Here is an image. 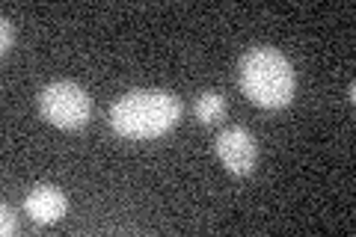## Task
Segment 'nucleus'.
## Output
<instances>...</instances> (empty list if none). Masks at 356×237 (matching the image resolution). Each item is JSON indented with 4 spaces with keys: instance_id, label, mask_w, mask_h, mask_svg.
Masks as SVG:
<instances>
[{
    "instance_id": "obj_6",
    "label": "nucleus",
    "mask_w": 356,
    "mask_h": 237,
    "mask_svg": "<svg viewBox=\"0 0 356 237\" xmlns=\"http://www.w3.org/2000/svg\"><path fill=\"white\" fill-rule=\"evenodd\" d=\"M226 116V98L220 92H202L196 98V119L202 122V125H217V122Z\"/></svg>"
},
{
    "instance_id": "obj_4",
    "label": "nucleus",
    "mask_w": 356,
    "mask_h": 237,
    "mask_svg": "<svg viewBox=\"0 0 356 237\" xmlns=\"http://www.w3.org/2000/svg\"><path fill=\"white\" fill-rule=\"evenodd\" d=\"M217 157L232 175H252L259 161V145L247 128H226L217 137Z\"/></svg>"
},
{
    "instance_id": "obj_2",
    "label": "nucleus",
    "mask_w": 356,
    "mask_h": 237,
    "mask_svg": "<svg viewBox=\"0 0 356 237\" xmlns=\"http://www.w3.org/2000/svg\"><path fill=\"white\" fill-rule=\"evenodd\" d=\"M241 74V89L252 104H259L264 110H280L285 104H291L297 77L291 63L285 60V54L276 48H252L241 56L238 65Z\"/></svg>"
},
{
    "instance_id": "obj_8",
    "label": "nucleus",
    "mask_w": 356,
    "mask_h": 237,
    "mask_svg": "<svg viewBox=\"0 0 356 237\" xmlns=\"http://www.w3.org/2000/svg\"><path fill=\"white\" fill-rule=\"evenodd\" d=\"M18 231V220H15V211L9 208V205H3L0 208V234H15Z\"/></svg>"
},
{
    "instance_id": "obj_5",
    "label": "nucleus",
    "mask_w": 356,
    "mask_h": 237,
    "mask_svg": "<svg viewBox=\"0 0 356 237\" xmlns=\"http://www.w3.org/2000/svg\"><path fill=\"white\" fill-rule=\"evenodd\" d=\"M65 211H69V202H65V193L57 187H36L30 190L27 199H24V213L39 222V225H48V222H57L65 217Z\"/></svg>"
},
{
    "instance_id": "obj_1",
    "label": "nucleus",
    "mask_w": 356,
    "mask_h": 237,
    "mask_svg": "<svg viewBox=\"0 0 356 237\" xmlns=\"http://www.w3.org/2000/svg\"><path fill=\"white\" fill-rule=\"evenodd\" d=\"M181 119V101L166 89H131L110 107V128L125 140H158Z\"/></svg>"
},
{
    "instance_id": "obj_3",
    "label": "nucleus",
    "mask_w": 356,
    "mask_h": 237,
    "mask_svg": "<svg viewBox=\"0 0 356 237\" xmlns=\"http://www.w3.org/2000/svg\"><path fill=\"white\" fill-rule=\"evenodd\" d=\"M39 113L44 122L63 131H77L83 128L89 116H92V98L83 86L72 81H57L42 89L39 95Z\"/></svg>"
},
{
    "instance_id": "obj_7",
    "label": "nucleus",
    "mask_w": 356,
    "mask_h": 237,
    "mask_svg": "<svg viewBox=\"0 0 356 237\" xmlns=\"http://www.w3.org/2000/svg\"><path fill=\"white\" fill-rule=\"evenodd\" d=\"M15 44V30H13V21L9 18H0V54H9Z\"/></svg>"
}]
</instances>
